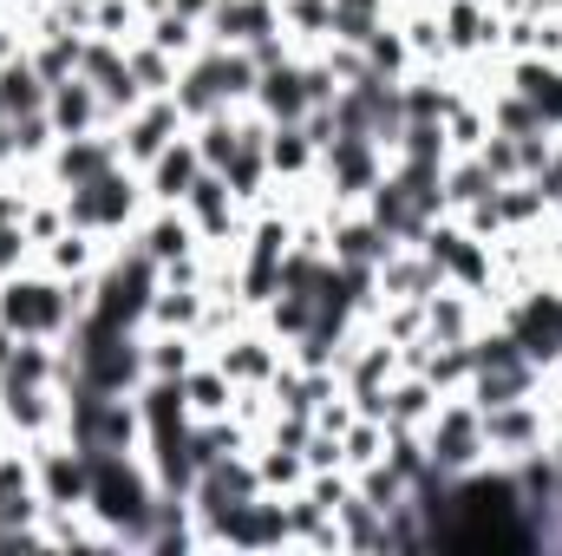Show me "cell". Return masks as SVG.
Instances as JSON below:
<instances>
[{
    "instance_id": "obj_1",
    "label": "cell",
    "mask_w": 562,
    "mask_h": 556,
    "mask_svg": "<svg viewBox=\"0 0 562 556\" xmlns=\"http://www.w3.org/2000/svg\"><path fill=\"white\" fill-rule=\"evenodd\" d=\"M92 308V276L79 281H59L46 276L40 263L20 269V276H0V321L13 334H40V341H66L72 321Z\"/></svg>"
},
{
    "instance_id": "obj_2",
    "label": "cell",
    "mask_w": 562,
    "mask_h": 556,
    "mask_svg": "<svg viewBox=\"0 0 562 556\" xmlns=\"http://www.w3.org/2000/svg\"><path fill=\"white\" fill-rule=\"evenodd\" d=\"M59 203H66V223H72V230H92V236H105V243H125V236L138 230V216L150 210L144 170H132V164H112L105 177L59 190Z\"/></svg>"
},
{
    "instance_id": "obj_3",
    "label": "cell",
    "mask_w": 562,
    "mask_h": 556,
    "mask_svg": "<svg viewBox=\"0 0 562 556\" xmlns=\"http://www.w3.org/2000/svg\"><path fill=\"white\" fill-rule=\"evenodd\" d=\"M419 438H425L431 471H445V478H464V471L491 465V452H484V413L471 407V393H445L438 413L419 425Z\"/></svg>"
},
{
    "instance_id": "obj_4",
    "label": "cell",
    "mask_w": 562,
    "mask_h": 556,
    "mask_svg": "<svg viewBox=\"0 0 562 556\" xmlns=\"http://www.w3.org/2000/svg\"><path fill=\"white\" fill-rule=\"evenodd\" d=\"M196 531H203V551H243V556L294 551V544H288V504H281L276 491H262V498H249V504H236V511L196 524Z\"/></svg>"
},
{
    "instance_id": "obj_5",
    "label": "cell",
    "mask_w": 562,
    "mask_h": 556,
    "mask_svg": "<svg viewBox=\"0 0 562 556\" xmlns=\"http://www.w3.org/2000/svg\"><path fill=\"white\" fill-rule=\"evenodd\" d=\"M477 413H484V452H491V465H517L524 452L557 445V413H550L543 393L537 400H510V407H477Z\"/></svg>"
},
{
    "instance_id": "obj_6",
    "label": "cell",
    "mask_w": 562,
    "mask_h": 556,
    "mask_svg": "<svg viewBox=\"0 0 562 556\" xmlns=\"http://www.w3.org/2000/svg\"><path fill=\"white\" fill-rule=\"evenodd\" d=\"M393 170V157L380 151L373 138H334L321 151V190H327V203H340V210H353V203H367V190L380 184Z\"/></svg>"
},
{
    "instance_id": "obj_7",
    "label": "cell",
    "mask_w": 562,
    "mask_h": 556,
    "mask_svg": "<svg viewBox=\"0 0 562 556\" xmlns=\"http://www.w3.org/2000/svg\"><path fill=\"white\" fill-rule=\"evenodd\" d=\"M33 485L46 498V511H66V504H86L92 498V452H79L66 432L53 438H33Z\"/></svg>"
},
{
    "instance_id": "obj_8",
    "label": "cell",
    "mask_w": 562,
    "mask_h": 556,
    "mask_svg": "<svg viewBox=\"0 0 562 556\" xmlns=\"http://www.w3.org/2000/svg\"><path fill=\"white\" fill-rule=\"evenodd\" d=\"M177 210L196 223V236H203V249H210V256H223V249H243V223H249V210L236 203V190L223 184V170H203Z\"/></svg>"
},
{
    "instance_id": "obj_9",
    "label": "cell",
    "mask_w": 562,
    "mask_h": 556,
    "mask_svg": "<svg viewBox=\"0 0 562 556\" xmlns=\"http://www.w3.org/2000/svg\"><path fill=\"white\" fill-rule=\"evenodd\" d=\"M190 125H183V112H177V99L170 92H157V99H144L138 112H125L119 125H112V138H119V157L132 164V170H144L157 151L170 138H183Z\"/></svg>"
},
{
    "instance_id": "obj_10",
    "label": "cell",
    "mask_w": 562,
    "mask_h": 556,
    "mask_svg": "<svg viewBox=\"0 0 562 556\" xmlns=\"http://www.w3.org/2000/svg\"><path fill=\"white\" fill-rule=\"evenodd\" d=\"M281 354H288V347H281L262 321H243L223 347H210V360H216L236 387H269V380H276V367H281Z\"/></svg>"
},
{
    "instance_id": "obj_11",
    "label": "cell",
    "mask_w": 562,
    "mask_h": 556,
    "mask_svg": "<svg viewBox=\"0 0 562 556\" xmlns=\"http://www.w3.org/2000/svg\"><path fill=\"white\" fill-rule=\"evenodd\" d=\"M0 413H7V432H13L20 445H33V438L66 432V393H59V387H20V380H0Z\"/></svg>"
},
{
    "instance_id": "obj_12",
    "label": "cell",
    "mask_w": 562,
    "mask_h": 556,
    "mask_svg": "<svg viewBox=\"0 0 562 556\" xmlns=\"http://www.w3.org/2000/svg\"><path fill=\"white\" fill-rule=\"evenodd\" d=\"M112 164H125V157H119V138H112V132H86V138L53 144V157H46L40 170H46V190H72V184L105 177Z\"/></svg>"
},
{
    "instance_id": "obj_13",
    "label": "cell",
    "mask_w": 562,
    "mask_h": 556,
    "mask_svg": "<svg viewBox=\"0 0 562 556\" xmlns=\"http://www.w3.org/2000/svg\"><path fill=\"white\" fill-rule=\"evenodd\" d=\"M269 33H281V0H216L203 20L210 46H256Z\"/></svg>"
},
{
    "instance_id": "obj_14",
    "label": "cell",
    "mask_w": 562,
    "mask_h": 556,
    "mask_svg": "<svg viewBox=\"0 0 562 556\" xmlns=\"http://www.w3.org/2000/svg\"><path fill=\"white\" fill-rule=\"evenodd\" d=\"M196 177H203V151H196V138L183 132V138H170L150 164H144V197L177 210V203L190 197V184H196Z\"/></svg>"
},
{
    "instance_id": "obj_15",
    "label": "cell",
    "mask_w": 562,
    "mask_h": 556,
    "mask_svg": "<svg viewBox=\"0 0 562 556\" xmlns=\"http://www.w3.org/2000/svg\"><path fill=\"white\" fill-rule=\"evenodd\" d=\"M125 243H138L157 269H164V263H177V256H196V249H203L196 223H190L183 210H170V203H150V210L138 216V230H132Z\"/></svg>"
},
{
    "instance_id": "obj_16",
    "label": "cell",
    "mask_w": 562,
    "mask_h": 556,
    "mask_svg": "<svg viewBox=\"0 0 562 556\" xmlns=\"http://www.w3.org/2000/svg\"><path fill=\"white\" fill-rule=\"evenodd\" d=\"M46 119H53V132H59V138L112 132V125H105V99H99V86H92L86 73H72V79H59V86L46 92Z\"/></svg>"
},
{
    "instance_id": "obj_17",
    "label": "cell",
    "mask_w": 562,
    "mask_h": 556,
    "mask_svg": "<svg viewBox=\"0 0 562 556\" xmlns=\"http://www.w3.org/2000/svg\"><path fill=\"white\" fill-rule=\"evenodd\" d=\"M484 321H491V308H484L477 294L451 288V281H438V288L425 294V341H445V347H458V341H471Z\"/></svg>"
},
{
    "instance_id": "obj_18",
    "label": "cell",
    "mask_w": 562,
    "mask_h": 556,
    "mask_svg": "<svg viewBox=\"0 0 562 556\" xmlns=\"http://www.w3.org/2000/svg\"><path fill=\"white\" fill-rule=\"evenodd\" d=\"M105 256H112V243H105V236H92V230H72V223H66L53 243H40V256H33V263H40L46 276H59V281H79V276H99V263H105Z\"/></svg>"
},
{
    "instance_id": "obj_19",
    "label": "cell",
    "mask_w": 562,
    "mask_h": 556,
    "mask_svg": "<svg viewBox=\"0 0 562 556\" xmlns=\"http://www.w3.org/2000/svg\"><path fill=\"white\" fill-rule=\"evenodd\" d=\"M464 393H471V407H510V400H537V393H543V367H537V360H517V367H477Z\"/></svg>"
},
{
    "instance_id": "obj_20",
    "label": "cell",
    "mask_w": 562,
    "mask_h": 556,
    "mask_svg": "<svg viewBox=\"0 0 562 556\" xmlns=\"http://www.w3.org/2000/svg\"><path fill=\"white\" fill-rule=\"evenodd\" d=\"M269 125H301L307 119V79H301V59H288L276 73H262V86H256V99H249Z\"/></svg>"
},
{
    "instance_id": "obj_21",
    "label": "cell",
    "mask_w": 562,
    "mask_h": 556,
    "mask_svg": "<svg viewBox=\"0 0 562 556\" xmlns=\"http://www.w3.org/2000/svg\"><path fill=\"white\" fill-rule=\"evenodd\" d=\"M144 413V438H164V432H190V400H183V380H157L144 374V387L132 393Z\"/></svg>"
},
{
    "instance_id": "obj_22",
    "label": "cell",
    "mask_w": 562,
    "mask_h": 556,
    "mask_svg": "<svg viewBox=\"0 0 562 556\" xmlns=\"http://www.w3.org/2000/svg\"><path fill=\"white\" fill-rule=\"evenodd\" d=\"M203 301H210L203 288H183V281H157L144 327H157V334H196V321H203Z\"/></svg>"
},
{
    "instance_id": "obj_23",
    "label": "cell",
    "mask_w": 562,
    "mask_h": 556,
    "mask_svg": "<svg viewBox=\"0 0 562 556\" xmlns=\"http://www.w3.org/2000/svg\"><path fill=\"white\" fill-rule=\"evenodd\" d=\"M183 400H190V419H229L236 413V380L203 354V360L183 374Z\"/></svg>"
},
{
    "instance_id": "obj_24",
    "label": "cell",
    "mask_w": 562,
    "mask_h": 556,
    "mask_svg": "<svg viewBox=\"0 0 562 556\" xmlns=\"http://www.w3.org/2000/svg\"><path fill=\"white\" fill-rule=\"evenodd\" d=\"M438 387L425 380L419 367H400L393 374V387H386V425H425V419L438 413Z\"/></svg>"
},
{
    "instance_id": "obj_25",
    "label": "cell",
    "mask_w": 562,
    "mask_h": 556,
    "mask_svg": "<svg viewBox=\"0 0 562 556\" xmlns=\"http://www.w3.org/2000/svg\"><path fill=\"white\" fill-rule=\"evenodd\" d=\"M46 79L33 73V59H0V119H26V112H46Z\"/></svg>"
},
{
    "instance_id": "obj_26",
    "label": "cell",
    "mask_w": 562,
    "mask_h": 556,
    "mask_svg": "<svg viewBox=\"0 0 562 556\" xmlns=\"http://www.w3.org/2000/svg\"><path fill=\"white\" fill-rule=\"evenodd\" d=\"M269 170H276V184H301L321 170V151L301 125H269Z\"/></svg>"
},
{
    "instance_id": "obj_27",
    "label": "cell",
    "mask_w": 562,
    "mask_h": 556,
    "mask_svg": "<svg viewBox=\"0 0 562 556\" xmlns=\"http://www.w3.org/2000/svg\"><path fill=\"white\" fill-rule=\"evenodd\" d=\"M438 184H445V210H471L477 197H491V190H497V177L484 170V157H477V151H451Z\"/></svg>"
},
{
    "instance_id": "obj_28",
    "label": "cell",
    "mask_w": 562,
    "mask_h": 556,
    "mask_svg": "<svg viewBox=\"0 0 562 556\" xmlns=\"http://www.w3.org/2000/svg\"><path fill=\"white\" fill-rule=\"evenodd\" d=\"M196 360H203V341H196V334H157V327H144V374L183 380Z\"/></svg>"
},
{
    "instance_id": "obj_29",
    "label": "cell",
    "mask_w": 562,
    "mask_h": 556,
    "mask_svg": "<svg viewBox=\"0 0 562 556\" xmlns=\"http://www.w3.org/2000/svg\"><path fill=\"white\" fill-rule=\"evenodd\" d=\"M79 53H86V33H33V40H26V59H33V73H40L46 86L72 79V73H79Z\"/></svg>"
},
{
    "instance_id": "obj_30",
    "label": "cell",
    "mask_w": 562,
    "mask_h": 556,
    "mask_svg": "<svg viewBox=\"0 0 562 556\" xmlns=\"http://www.w3.org/2000/svg\"><path fill=\"white\" fill-rule=\"evenodd\" d=\"M190 138H196V151H203V170H229V157L243 151V105H229V112L190 125Z\"/></svg>"
},
{
    "instance_id": "obj_31",
    "label": "cell",
    "mask_w": 562,
    "mask_h": 556,
    "mask_svg": "<svg viewBox=\"0 0 562 556\" xmlns=\"http://www.w3.org/2000/svg\"><path fill=\"white\" fill-rule=\"evenodd\" d=\"M360 53H367V73H373V79H406V73H419V66H413V46H406V33H400V20H380Z\"/></svg>"
},
{
    "instance_id": "obj_32",
    "label": "cell",
    "mask_w": 562,
    "mask_h": 556,
    "mask_svg": "<svg viewBox=\"0 0 562 556\" xmlns=\"http://www.w3.org/2000/svg\"><path fill=\"white\" fill-rule=\"evenodd\" d=\"M334 518H340V544H347V551H367V556L380 551V556H386V511H373L360 491H353Z\"/></svg>"
},
{
    "instance_id": "obj_33",
    "label": "cell",
    "mask_w": 562,
    "mask_h": 556,
    "mask_svg": "<svg viewBox=\"0 0 562 556\" xmlns=\"http://www.w3.org/2000/svg\"><path fill=\"white\" fill-rule=\"evenodd\" d=\"M256 478H262V491L288 498V491L307 485V458H301L294 445H269V438H256Z\"/></svg>"
},
{
    "instance_id": "obj_34",
    "label": "cell",
    "mask_w": 562,
    "mask_h": 556,
    "mask_svg": "<svg viewBox=\"0 0 562 556\" xmlns=\"http://www.w3.org/2000/svg\"><path fill=\"white\" fill-rule=\"evenodd\" d=\"M144 40H150V46H164L170 59H196V53L210 46V40H203V26H196V20H183V13H170V7H157V13L144 20Z\"/></svg>"
},
{
    "instance_id": "obj_35",
    "label": "cell",
    "mask_w": 562,
    "mask_h": 556,
    "mask_svg": "<svg viewBox=\"0 0 562 556\" xmlns=\"http://www.w3.org/2000/svg\"><path fill=\"white\" fill-rule=\"evenodd\" d=\"M353 491H360L373 511H393V504H406V498H413V478H406L393 458H373V465H360V471H353Z\"/></svg>"
},
{
    "instance_id": "obj_36",
    "label": "cell",
    "mask_w": 562,
    "mask_h": 556,
    "mask_svg": "<svg viewBox=\"0 0 562 556\" xmlns=\"http://www.w3.org/2000/svg\"><path fill=\"white\" fill-rule=\"evenodd\" d=\"M125 59H132V79L144 86V99H157V92H177V73H183V59H170L164 46L132 40V46H125Z\"/></svg>"
},
{
    "instance_id": "obj_37",
    "label": "cell",
    "mask_w": 562,
    "mask_h": 556,
    "mask_svg": "<svg viewBox=\"0 0 562 556\" xmlns=\"http://www.w3.org/2000/svg\"><path fill=\"white\" fill-rule=\"evenodd\" d=\"M256 321H262L281 347H288V341H301V334L314 327V294H288V288H281V294L262 308V314H256Z\"/></svg>"
},
{
    "instance_id": "obj_38",
    "label": "cell",
    "mask_w": 562,
    "mask_h": 556,
    "mask_svg": "<svg viewBox=\"0 0 562 556\" xmlns=\"http://www.w3.org/2000/svg\"><path fill=\"white\" fill-rule=\"evenodd\" d=\"M92 33L132 46V40H144V7L138 0H92Z\"/></svg>"
},
{
    "instance_id": "obj_39",
    "label": "cell",
    "mask_w": 562,
    "mask_h": 556,
    "mask_svg": "<svg viewBox=\"0 0 562 556\" xmlns=\"http://www.w3.org/2000/svg\"><path fill=\"white\" fill-rule=\"evenodd\" d=\"M373 458H386V419H353L347 432H340V465L347 471H360V465H373Z\"/></svg>"
},
{
    "instance_id": "obj_40",
    "label": "cell",
    "mask_w": 562,
    "mask_h": 556,
    "mask_svg": "<svg viewBox=\"0 0 562 556\" xmlns=\"http://www.w3.org/2000/svg\"><path fill=\"white\" fill-rule=\"evenodd\" d=\"M281 26H288V40L321 46L327 26H334V0H281Z\"/></svg>"
},
{
    "instance_id": "obj_41",
    "label": "cell",
    "mask_w": 562,
    "mask_h": 556,
    "mask_svg": "<svg viewBox=\"0 0 562 556\" xmlns=\"http://www.w3.org/2000/svg\"><path fill=\"white\" fill-rule=\"evenodd\" d=\"M321 511H340L347 498H353V471L347 465H327V471H307V485H301Z\"/></svg>"
},
{
    "instance_id": "obj_42",
    "label": "cell",
    "mask_w": 562,
    "mask_h": 556,
    "mask_svg": "<svg viewBox=\"0 0 562 556\" xmlns=\"http://www.w3.org/2000/svg\"><path fill=\"white\" fill-rule=\"evenodd\" d=\"M66 230V203H59V190H40L33 203H26V236L33 243H53Z\"/></svg>"
},
{
    "instance_id": "obj_43",
    "label": "cell",
    "mask_w": 562,
    "mask_h": 556,
    "mask_svg": "<svg viewBox=\"0 0 562 556\" xmlns=\"http://www.w3.org/2000/svg\"><path fill=\"white\" fill-rule=\"evenodd\" d=\"M33 256H40V243L26 236V223H0V276L33 269Z\"/></svg>"
},
{
    "instance_id": "obj_44",
    "label": "cell",
    "mask_w": 562,
    "mask_h": 556,
    "mask_svg": "<svg viewBox=\"0 0 562 556\" xmlns=\"http://www.w3.org/2000/svg\"><path fill=\"white\" fill-rule=\"evenodd\" d=\"M301 458H307V471H327V465H340V438L334 432H307V445H301Z\"/></svg>"
},
{
    "instance_id": "obj_45",
    "label": "cell",
    "mask_w": 562,
    "mask_h": 556,
    "mask_svg": "<svg viewBox=\"0 0 562 556\" xmlns=\"http://www.w3.org/2000/svg\"><path fill=\"white\" fill-rule=\"evenodd\" d=\"M164 7H170V13H183V20H196V26H203V20H210V7H216V0H164Z\"/></svg>"
},
{
    "instance_id": "obj_46",
    "label": "cell",
    "mask_w": 562,
    "mask_h": 556,
    "mask_svg": "<svg viewBox=\"0 0 562 556\" xmlns=\"http://www.w3.org/2000/svg\"><path fill=\"white\" fill-rule=\"evenodd\" d=\"M0 170H13V132H7V119H0Z\"/></svg>"
},
{
    "instance_id": "obj_47",
    "label": "cell",
    "mask_w": 562,
    "mask_h": 556,
    "mask_svg": "<svg viewBox=\"0 0 562 556\" xmlns=\"http://www.w3.org/2000/svg\"><path fill=\"white\" fill-rule=\"evenodd\" d=\"M138 7H144V20H150V13H157V7H164V0H138Z\"/></svg>"
},
{
    "instance_id": "obj_48",
    "label": "cell",
    "mask_w": 562,
    "mask_h": 556,
    "mask_svg": "<svg viewBox=\"0 0 562 556\" xmlns=\"http://www.w3.org/2000/svg\"><path fill=\"white\" fill-rule=\"evenodd\" d=\"M7 438H13V432H7V413H0V445H7Z\"/></svg>"
}]
</instances>
